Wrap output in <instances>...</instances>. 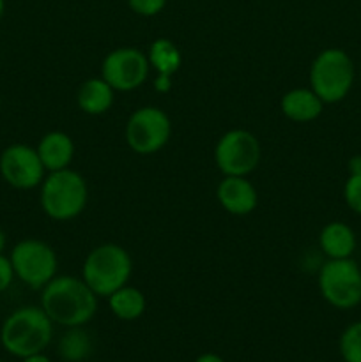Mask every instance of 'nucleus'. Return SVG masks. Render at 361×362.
<instances>
[{
  "instance_id": "obj_1",
  "label": "nucleus",
  "mask_w": 361,
  "mask_h": 362,
  "mask_svg": "<svg viewBox=\"0 0 361 362\" xmlns=\"http://www.w3.org/2000/svg\"><path fill=\"white\" fill-rule=\"evenodd\" d=\"M41 308L53 324L84 327L98 313V296L81 278L55 276L42 288Z\"/></svg>"
},
{
  "instance_id": "obj_2",
  "label": "nucleus",
  "mask_w": 361,
  "mask_h": 362,
  "mask_svg": "<svg viewBox=\"0 0 361 362\" xmlns=\"http://www.w3.org/2000/svg\"><path fill=\"white\" fill-rule=\"evenodd\" d=\"M53 322L39 306H21L4 320L0 343L14 357L41 354L52 343Z\"/></svg>"
},
{
  "instance_id": "obj_3",
  "label": "nucleus",
  "mask_w": 361,
  "mask_h": 362,
  "mask_svg": "<svg viewBox=\"0 0 361 362\" xmlns=\"http://www.w3.org/2000/svg\"><path fill=\"white\" fill-rule=\"evenodd\" d=\"M133 272L130 253L119 244H101L87 255L81 279L98 297H110L127 285Z\"/></svg>"
},
{
  "instance_id": "obj_4",
  "label": "nucleus",
  "mask_w": 361,
  "mask_h": 362,
  "mask_svg": "<svg viewBox=\"0 0 361 362\" xmlns=\"http://www.w3.org/2000/svg\"><path fill=\"white\" fill-rule=\"evenodd\" d=\"M356 80V67L342 48H326L310 67V88L324 105H335L349 95Z\"/></svg>"
},
{
  "instance_id": "obj_5",
  "label": "nucleus",
  "mask_w": 361,
  "mask_h": 362,
  "mask_svg": "<svg viewBox=\"0 0 361 362\" xmlns=\"http://www.w3.org/2000/svg\"><path fill=\"white\" fill-rule=\"evenodd\" d=\"M88 200V187L84 177L69 168L50 172L41 182L39 202L48 218L67 221L81 214Z\"/></svg>"
},
{
  "instance_id": "obj_6",
  "label": "nucleus",
  "mask_w": 361,
  "mask_h": 362,
  "mask_svg": "<svg viewBox=\"0 0 361 362\" xmlns=\"http://www.w3.org/2000/svg\"><path fill=\"white\" fill-rule=\"evenodd\" d=\"M317 283L322 299L336 310H353L361 304V269L353 258H328Z\"/></svg>"
},
{
  "instance_id": "obj_7",
  "label": "nucleus",
  "mask_w": 361,
  "mask_h": 362,
  "mask_svg": "<svg viewBox=\"0 0 361 362\" xmlns=\"http://www.w3.org/2000/svg\"><path fill=\"white\" fill-rule=\"evenodd\" d=\"M170 133L172 124L168 115L158 106H144L131 113L124 136L131 151L138 156H151L168 144Z\"/></svg>"
},
{
  "instance_id": "obj_8",
  "label": "nucleus",
  "mask_w": 361,
  "mask_h": 362,
  "mask_svg": "<svg viewBox=\"0 0 361 362\" xmlns=\"http://www.w3.org/2000/svg\"><path fill=\"white\" fill-rule=\"evenodd\" d=\"M14 274L30 288H45L57 274V255L50 244L38 239L20 240L9 257Z\"/></svg>"
},
{
  "instance_id": "obj_9",
  "label": "nucleus",
  "mask_w": 361,
  "mask_h": 362,
  "mask_svg": "<svg viewBox=\"0 0 361 362\" xmlns=\"http://www.w3.org/2000/svg\"><path fill=\"white\" fill-rule=\"evenodd\" d=\"M214 161L223 175L246 177L260 163V144L246 129H230L218 140Z\"/></svg>"
},
{
  "instance_id": "obj_10",
  "label": "nucleus",
  "mask_w": 361,
  "mask_h": 362,
  "mask_svg": "<svg viewBox=\"0 0 361 362\" xmlns=\"http://www.w3.org/2000/svg\"><path fill=\"white\" fill-rule=\"evenodd\" d=\"M147 55L137 48H117L105 57L101 64V78L119 92H131L142 87L149 76Z\"/></svg>"
},
{
  "instance_id": "obj_11",
  "label": "nucleus",
  "mask_w": 361,
  "mask_h": 362,
  "mask_svg": "<svg viewBox=\"0 0 361 362\" xmlns=\"http://www.w3.org/2000/svg\"><path fill=\"white\" fill-rule=\"evenodd\" d=\"M45 165L38 151L28 145H9L0 154V175L16 189H34L45 180Z\"/></svg>"
},
{
  "instance_id": "obj_12",
  "label": "nucleus",
  "mask_w": 361,
  "mask_h": 362,
  "mask_svg": "<svg viewBox=\"0 0 361 362\" xmlns=\"http://www.w3.org/2000/svg\"><path fill=\"white\" fill-rule=\"evenodd\" d=\"M216 198L223 211L234 216L250 214L258 204L257 189L246 177H223V180L216 187Z\"/></svg>"
},
{
  "instance_id": "obj_13",
  "label": "nucleus",
  "mask_w": 361,
  "mask_h": 362,
  "mask_svg": "<svg viewBox=\"0 0 361 362\" xmlns=\"http://www.w3.org/2000/svg\"><path fill=\"white\" fill-rule=\"evenodd\" d=\"M283 115L292 122H311L319 119L324 110V103L321 101L317 94L311 88H292L285 92L280 103Z\"/></svg>"
},
{
  "instance_id": "obj_14",
  "label": "nucleus",
  "mask_w": 361,
  "mask_h": 362,
  "mask_svg": "<svg viewBox=\"0 0 361 362\" xmlns=\"http://www.w3.org/2000/svg\"><path fill=\"white\" fill-rule=\"evenodd\" d=\"M38 154L48 172L69 168L74 158V144L69 134L62 131H52L41 138L38 145Z\"/></svg>"
},
{
  "instance_id": "obj_15",
  "label": "nucleus",
  "mask_w": 361,
  "mask_h": 362,
  "mask_svg": "<svg viewBox=\"0 0 361 362\" xmlns=\"http://www.w3.org/2000/svg\"><path fill=\"white\" fill-rule=\"evenodd\" d=\"M319 246H321L322 253L331 260L353 258V253L357 246L356 233L345 223L331 221L319 233Z\"/></svg>"
},
{
  "instance_id": "obj_16",
  "label": "nucleus",
  "mask_w": 361,
  "mask_h": 362,
  "mask_svg": "<svg viewBox=\"0 0 361 362\" xmlns=\"http://www.w3.org/2000/svg\"><path fill=\"white\" fill-rule=\"evenodd\" d=\"M113 92L115 90L103 78H91L78 88V108L87 115H103L112 108Z\"/></svg>"
},
{
  "instance_id": "obj_17",
  "label": "nucleus",
  "mask_w": 361,
  "mask_h": 362,
  "mask_svg": "<svg viewBox=\"0 0 361 362\" xmlns=\"http://www.w3.org/2000/svg\"><path fill=\"white\" fill-rule=\"evenodd\" d=\"M106 299H108L112 313L122 322H133L140 318L144 315L145 306H147L144 293L138 288H134V286L127 285H124L122 288L113 292Z\"/></svg>"
},
{
  "instance_id": "obj_18",
  "label": "nucleus",
  "mask_w": 361,
  "mask_h": 362,
  "mask_svg": "<svg viewBox=\"0 0 361 362\" xmlns=\"http://www.w3.org/2000/svg\"><path fill=\"white\" fill-rule=\"evenodd\" d=\"M149 64L156 69L158 74H168L172 76L173 73H177V69L183 64V55H180V49L177 48L176 42H172L170 39L159 37L149 48Z\"/></svg>"
},
{
  "instance_id": "obj_19",
  "label": "nucleus",
  "mask_w": 361,
  "mask_h": 362,
  "mask_svg": "<svg viewBox=\"0 0 361 362\" xmlns=\"http://www.w3.org/2000/svg\"><path fill=\"white\" fill-rule=\"evenodd\" d=\"M59 356L66 362H84L92 352V339L84 327H69L59 341Z\"/></svg>"
},
{
  "instance_id": "obj_20",
  "label": "nucleus",
  "mask_w": 361,
  "mask_h": 362,
  "mask_svg": "<svg viewBox=\"0 0 361 362\" xmlns=\"http://www.w3.org/2000/svg\"><path fill=\"white\" fill-rule=\"evenodd\" d=\"M338 350L343 362H361V320L353 322L343 329Z\"/></svg>"
},
{
  "instance_id": "obj_21",
  "label": "nucleus",
  "mask_w": 361,
  "mask_h": 362,
  "mask_svg": "<svg viewBox=\"0 0 361 362\" xmlns=\"http://www.w3.org/2000/svg\"><path fill=\"white\" fill-rule=\"evenodd\" d=\"M343 200L354 214L361 216V173H350L343 184Z\"/></svg>"
},
{
  "instance_id": "obj_22",
  "label": "nucleus",
  "mask_w": 361,
  "mask_h": 362,
  "mask_svg": "<svg viewBox=\"0 0 361 362\" xmlns=\"http://www.w3.org/2000/svg\"><path fill=\"white\" fill-rule=\"evenodd\" d=\"M131 11L140 16H156L166 6V0H127Z\"/></svg>"
},
{
  "instance_id": "obj_23",
  "label": "nucleus",
  "mask_w": 361,
  "mask_h": 362,
  "mask_svg": "<svg viewBox=\"0 0 361 362\" xmlns=\"http://www.w3.org/2000/svg\"><path fill=\"white\" fill-rule=\"evenodd\" d=\"M14 278H16V274H14L11 260L7 257H4V255H0V293H4L9 288Z\"/></svg>"
},
{
  "instance_id": "obj_24",
  "label": "nucleus",
  "mask_w": 361,
  "mask_h": 362,
  "mask_svg": "<svg viewBox=\"0 0 361 362\" xmlns=\"http://www.w3.org/2000/svg\"><path fill=\"white\" fill-rule=\"evenodd\" d=\"M154 88L158 92H168L172 88V76H168V74H158L154 80Z\"/></svg>"
},
{
  "instance_id": "obj_25",
  "label": "nucleus",
  "mask_w": 361,
  "mask_h": 362,
  "mask_svg": "<svg viewBox=\"0 0 361 362\" xmlns=\"http://www.w3.org/2000/svg\"><path fill=\"white\" fill-rule=\"evenodd\" d=\"M195 362H225V361H223V357H219L218 354L207 352V354H202V356H198Z\"/></svg>"
},
{
  "instance_id": "obj_26",
  "label": "nucleus",
  "mask_w": 361,
  "mask_h": 362,
  "mask_svg": "<svg viewBox=\"0 0 361 362\" xmlns=\"http://www.w3.org/2000/svg\"><path fill=\"white\" fill-rule=\"evenodd\" d=\"M350 173H361V156H354L349 161V175Z\"/></svg>"
},
{
  "instance_id": "obj_27",
  "label": "nucleus",
  "mask_w": 361,
  "mask_h": 362,
  "mask_svg": "<svg viewBox=\"0 0 361 362\" xmlns=\"http://www.w3.org/2000/svg\"><path fill=\"white\" fill-rule=\"evenodd\" d=\"M21 362H53L50 359L48 356H45V354H34V356H28V357H23Z\"/></svg>"
},
{
  "instance_id": "obj_28",
  "label": "nucleus",
  "mask_w": 361,
  "mask_h": 362,
  "mask_svg": "<svg viewBox=\"0 0 361 362\" xmlns=\"http://www.w3.org/2000/svg\"><path fill=\"white\" fill-rule=\"evenodd\" d=\"M6 244H7L6 233H4V230L0 228V255H4V250H6Z\"/></svg>"
},
{
  "instance_id": "obj_29",
  "label": "nucleus",
  "mask_w": 361,
  "mask_h": 362,
  "mask_svg": "<svg viewBox=\"0 0 361 362\" xmlns=\"http://www.w3.org/2000/svg\"><path fill=\"white\" fill-rule=\"evenodd\" d=\"M4 11H6V0H0V20L4 16Z\"/></svg>"
},
{
  "instance_id": "obj_30",
  "label": "nucleus",
  "mask_w": 361,
  "mask_h": 362,
  "mask_svg": "<svg viewBox=\"0 0 361 362\" xmlns=\"http://www.w3.org/2000/svg\"><path fill=\"white\" fill-rule=\"evenodd\" d=\"M0 108H2V99H0Z\"/></svg>"
},
{
  "instance_id": "obj_31",
  "label": "nucleus",
  "mask_w": 361,
  "mask_h": 362,
  "mask_svg": "<svg viewBox=\"0 0 361 362\" xmlns=\"http://www.w3.org/2000/svg\"><path fill=\"white\" fill-rule=\"evenodd\" d=\"M360 80H361V67H360Z\"/></svg>"
},
{
  "instance_id": "obj_32",
  "label": "nucleus",
  "mask_w": 361,
  "mask_h": 362,
  "mask_svg": "<svg viewBox=\"0 0 361 362\" xmlns=\"http://www.w3.org/2000/svg\"><path fill=\"white\" fill-rule=\"evenodd\" d=\"M0 362H6V361H0Z\"/></svg>"
}]
</instances>
